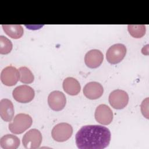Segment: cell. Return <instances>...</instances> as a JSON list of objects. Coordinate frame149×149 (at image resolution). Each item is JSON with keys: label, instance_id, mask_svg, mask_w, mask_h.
Listing matches in <instances>:
<instances>
[{"label": "cell", "instance_id": "6da1fadb", "mask_svg": "<svg viewBox=\"0 0 149 149\" xmlns=\"http://www.w3.org/2000/svg\"><path fill=\"white\" fill-rule=\"evenodd\" d=\"M76 144L79 149H103L108 146L111 132L101 125H85L77 132Z\"/></svg>", "mask_w": 149, "mask_h": 149}, {"label": "cell", "instance_id": "7a4b0ae2", "mask_svg": "<svg viewBox=\"0 0 149 149\" xmlns=\"http://www.w3.org/2000/svg\"><path fill=\"white\" fill-rule=\"evenodd\" d=\"M33 123L31 117L26 113L16 115L12 123L9 124V130L14 134H21L31 127Z\"/></svg>", "mask_w": 149, "mask_h": 149}, {"label": "cell", "instance_id": "3957f363", "mask_svg": "<svg viewBox=\"0 0 149 149\" xmlns=\"http://www.w3.org/2000/svg\"><path fill=\"white\" fill-rule=\"evenodd\" d=\"M73 133L72 126L68 123H59L56 125L51 131L52 139L58 142H63L68 140Z\"/></svg>", "mask_w": 149, "mask_h": 149}, {"label": "cell", "instance_id": "277c9868", "mask_svg": "<svg viewBox=\"0 0 149 149\" xmlns=\"http://www.w3.org/2000/svg\"><path fill=\"white\" fill-rule=\"evenodd\" d=\"M42 140L41 132L36 129H32L24 134L22 138V143L25 148L36 149L40 147Z\"/></svg>", "mask_w": 149, "mask_h": 149}, {"label": "cell", "instance_id": "5b68a950", "mask_svg": "<svg viewBox=\"0 0 149 149\" xmlns=\"http://www.w3.org/2000/svg\"><path fill=\"white\" fill-rule=\"evenodd\" d=\"M126 54V48L122 44H115L111 46L106 53V58L111 64H116L120 62Z\"/></svg>", "mask_w": 149, "mask_h": 149}, {"label": "cell", "instance_id": "8992f818", "mask_svg": "<svg viewBox=\"0 0 149 149\" xmlns=\"http://www.w3.org/2000/svg\"><path fill=\"white\" fill-rule=\"evenodd\" d=\"M13 98L20 103H28L31 101L35 95L34 89L27 85L16 87L12 92Z\"/></svg>", "mask_w": 149, "mask_h": 149}, {"label": "cell", "instance_id": "52a82bcc", "mask_svg": "<svg viewBox=\"0 0 149 149\" xmlns=\"http://www.w3.org/2000/svg\"><path fill=\"white\" fill-rule=\"evenodd\" d=\"M129 102L127 93L122 90L112 91L109 95V102L115 109H122L126 107Z\"/></svg>", "mask_w": 149, "mask_h": 149}, {"label": "cell", "instance_id": "ba28073f", "mask_svg": "<svg viewBox=\"0 0 149 149\" xmlns=\"http://www.w3.org/2000/svg\"><path fill=\"white\" fill-rule=\"evenodd\" d=\"M19 71L15 67L8 66L5 68L1 73L2 83L7 86H15L19 80Z\"/></svg>", "mask_w": 149, "mask_h": 149}, {"label": "cell", "instance_id": "9c48e42d", "mask_svg": "<svg viewBox=\"0 0 149 149\" xmlns=\"http://www.w3.org/2000/svg\"><path fill=\"white\" fill-rule=\"evenodd\" d=\"M94 116L97 122L103 125H107L113 120V112L108 105L100 104L95 109Z\"/></svg>", "mask_w": 149, "mask_h": 149}, {"label": "cell", "instance_id": "30bf717a", "mask_svg": "<svg viewBox=\"0 0 149 149\" xmlns=\"http://www.w3.org/2000/svg\"><path fill=\"white\" fill-rule=\"evenodd\" d=\"M66 102V97L60 91H52L48 97V105L51 109L55 111L62 110L65 107Z\"/></svg>", "mask_w": 149, "mask_h": 149}, {"label": "cell", "instance_id": "8fae6325", "mask_svg": "<svg viewBox=\"0 0 149 149\" xmlns=\"http://www.w3.org/2000/svg\"><path fill=\"white\" fill-rule=\"evenodd\" d=\"M103 92L102 86L96 81L89 82L83 88L84 96L90 100H96L100 98L103 94Z\"/></svg>", "mask_w": 149, "mask_h": 149}, {"label": "cell", "instance_id": "7c38bea8", "mask_svg": "<svg viewBox=\"0 0 149 149\" xmlns=\"http://www.w3.org/2000/svg\"><path fill=\"white\" fill-rule=\"evenodd\" d=\"M104 55L98 49H91L87 52L84 56L86 65L92 69L99 67L103 62Z\"/></svg>", "mask_w": 149, "mask_h": 149}, {"label": "cell", "instance_id": "4fadbf2b", "mask_svg": "<svg viewBox=\"0 0 149 149\" xmlns=\"http://www.w3.org/2000/svg\"><path fill=\"white\" fill-rule=\"evenodd\" d=\"M14 107L12 101L7 98L0 101V115L5 122H10L14 116Z\"/></svg>", "mask_w": 149, "mask_h": 149}, {"label": "cell", "instance_id": "5bb4252c", "mask_svg": "<svg viewBox=\"0 0 149 149\" xmlns=\"http://www.w3.org/2000/svg\"><path fill=\"white\" fill-rule=\"evenodd\" d=\"M62 86L63 90L70 95H77L81 90L79 82L76 79L71 77L65 79Z\"/></svg>", "mask_w": 149, "mask_h": 149}, {"label": "cell", "instance_id": "9a60e30c", "mask_svg": "<svg viewBox=\"0 0 149 149\" xmlns=\"http://www.w3.org/2000/svg\"><path fill=\"white\" fill-rule=\"evenodd\" d=\"M20 143V139L13 134H5L0 139V146L3 149H16Z\"/></svg>", "mask_w": 149, "mask_h": 149}, {"label": "cell", "instance_id": "2e32d148", "mask_svg": "<svg viewBox=\"0 0 149 149\" xmlns=\"http://www.w3.org/2000/svg\"><path fill=\"white\" fill-rule=\"evenodd\" d=\"M5 33L10 37L19 39L23 35V28L21 25H2Z\"/></svg>", "mask_w": 149, "mask_h": 149}, {"label": "cell", "instance_id": "e0dca14e", "mask_svg": "<svg viewBox=\"0 0 149 149\" xmlns=\"http://www.w3.org/2000/svg\"><path fill=\"white\" fill-rule=\"evenodd\" d=\"M20 78L19 81L24 84H30L33 82L34 76L31 71L26 66L20 67L19 69Z\"/></svg>", "mask_w": 149, "mask_h": 149}, {"label": "cell", "instance_id": "ac0fdd59", "mask_svg": "<svg viewBox=\"0 0 149 149\" xmlns=\"http://www.w3.org/2000/svg\"><path fill=\"white\" fill-rule=\"evenodd\" d=\"M127 29L129 34L134 38H139L144 36L146 31V26L141 25H133L129 24L127 26Z\"/></svg>", "mask_w": 149, "mask_h": 149}, {"label": "cell", "instance_id": "d6986e66", "mask_svg": "<svg viewBox=\"0 0 149 149\" xmlns=\"http://www.w3.org/2000/svg\"><path fill=\"white\" fill-rule=\"evenodd\" d=\"M13 48L11 41L3 36H0V54L6 55L10 52Z\"/></svg>", "mask_w": 149, "mask_h": 149}, {"label": "cell", "instance_id": "ffe728a7", "mask_svg": "<svg viewBox=\"0 0 149 149\" xmlns=\"http://www.w3.org/2000/svg\"><path fill=\"white\" fill-rule=\"evenodd\" d=\"M148 98H147L144 100L143 101L141 104V113L147 119L148 118Z\"/></svg>", "mask_w": 149, "mask_h": 149}]
</instances>
